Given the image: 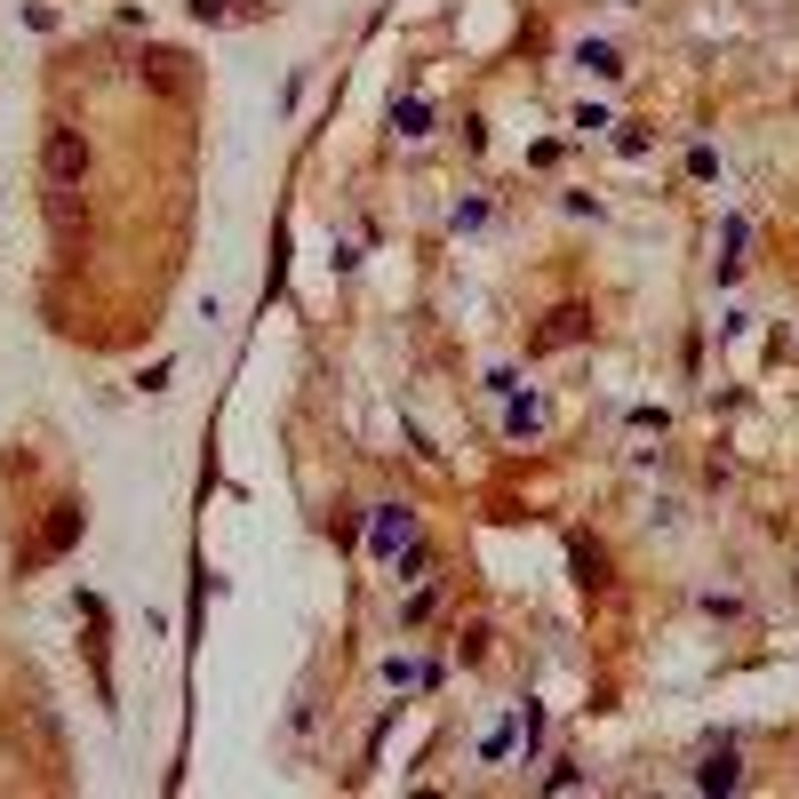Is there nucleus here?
I'll use <instances>...</instances> for the list:
<instances>
[{
	"label": "nucleus",
	"instance_id": "nucleus-6",
	"mask_svg": "<svg viewBox=\"0 0 799 799\" xmlns=\"http://www.w3.org/2000/svg\"><path fill=\"white\" fill-rule=\"evenodd\" d=\"M576 584H584V592L608 584V552H599V544H576Z\"/></svg>",
	"mask_w": 799,
	"mask_h": 799
},
{
	"label": "nucleus",
	"instance_id": "nucleus-5",
	"mask_svg": "<svg viewBox=\"0 0 799 799\" xmlns=\"http://www.w3.org/2000/svg\"><path fill=\"white\" fill-rule=\"evenodd\" d=\"M695 784H704V791H736V784H744V768H736V752H727V744H720V752L704 759V768H695Z\"/></svg>",
	"mask_w": 799,
	"mask_h": 799
},
{
	"label": "nucleus",
	"instance_id": "nucleus-11",
	"mask_svg": "<svg viewBox=\"0 0 799 799\" xmlns=\"http://www.w3.org/2000/svg\"><path fill=\"white\" fill-rule=\"evenodd\" d=\"M232 17H273V0H232Z\"/></svg>",
	"mask_w": 799,
	"mask_h": 799
},
{
	"label": "nucleus",
	"instance_id": "nucleus-9",
	"mask_svg": "<svg viewBox=\"0 0 799 799\" xmlns=\"http://www.w3.org/2000/svg\"><path fill=\"white\" fill-rule=\"evenodd\" d=\"M49 224L73 232V224H81V200H73V192H49Z\"/></svg>",
	"mask_w": 799,
	"mask_h": 799
},
{
	"label": "nucleus",
	"instance_id": "nucleus-10",
	"mask_svg": "<svg viewBox=\"0 0 799 799\" xmlns=\"http://www.w3.org/2000/svg\"><path fill=\"white\" fill-rule=\"evenodd\" d=\"M192 17H200V24H224V17H232V0H192Z\"/></svg>",
	"mask_w": 799,
	"mask_h": 799
},
{
	"label": "nucleus",
	"instance_id": "nucleus-2",
	"mask_svg": "<svg viewBox=\"0 0 799 799\" xmlns=\"http://www.w3.org/2000/svg\"><path fill=\"white\" fill-rule=\"evenodd\" d=\"M592 337V312L584 305H560L544 328H536V344H528V352H568V344H584Z\"/></svg>",
	"mask_w": 799,
	"mask_h": 799
},
{
	"label": "nucleus",
	"instance_id": "nucleus-7",
	"mask_svg": "<svg viewBox=\"0 0 799 799\" xmlns=\"http://www.w3.org/2000/svg\"><path fill=\"white\" fill-rule=\"evenodd\" d=\"M576 64H592L599 81H616V73H624V56H616L608 41H584V49H576Z\"/></svg>",
	"mask_w": 799,
	"mask_h": 799
},
{
	"label": "nucleus",
	"instance_id": "nucleus-4",
	"mask_svg": "<svg viewBox=\"0 0 799 799\" xmlns=\"http://www.w3.org/2000/svg\"><path fill=\"white\" fill-rule=\"evenodd\" d=\"M81 544V504H56V520L41 528V552H32V560H56V552H73Z\"/></svg>",
	"mask_w": 799,
	"mask_h": 799
},
{
	"label": "nucleus",
	"instance_id": "nucleus-8",
	"mask_svg": "<svg viewBox=\"0 0 799 799\" xmlns=\"http://www.w3.org/2000/svg\"><path fill=\"white\" fill-rule=\"evenodd\" d=\"M392 128H400V137H424V128H432V113L408 96V105H392Z\"/></svg>",
	"mask_w": 799,
	"mask_h": 799
},
{
	"label": "nucleus",
	"instance_id": "nucleus-1",
	"mask_svg": "<svg viewBox=\"0 0 799 799\" xmlns=\"http://www.w3.org/2000/svg\"><path fill=\"white\" fill-rule=\"evenodd\" d=\"M41 177H49V192H81L88 184V137H81V128H49V137H41Z\"/></svg>",
	"mask_w": 799,
	"mask_h": 799
},
{
	"label": "nucleus",
	"instance_id": "nucleus-3",
	"mask_svg": "<svg viewBox=\"0 0 799 799\" xmlns=\"http://www.w3.org/2000/svg\"><path fill=\"white\" fill-rule=\"evenodd\" d=\"M369 544H376V560H400V544H416V512L408 504H384L369 520Z\"/></svg>",
	"mask_w": 799,
	"mask_h": 799
}]
</instances>
